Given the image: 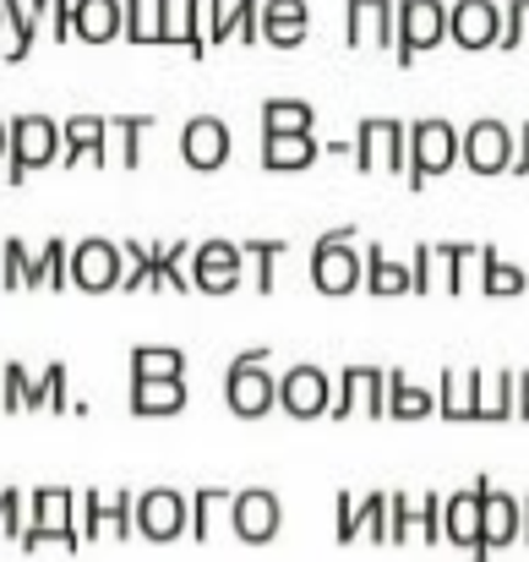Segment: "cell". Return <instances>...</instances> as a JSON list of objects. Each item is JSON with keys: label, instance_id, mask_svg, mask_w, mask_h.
Returning a JSON list of instances; mask_svg holds the SVG:
<instances>
[{"label": "cell", "instance_id": "6da1fadb", "mask_svg": "<svg viewBox=\"0 0 529 562\" xmlns=\"http://www.w3.org/2000/svg\"><path fill=\"white\" fill-rule=\"evenodd\" d=\"M224 404L240 420H262L279 404V376L268 372V350H246L235 356V367L224 372Z\"/></svg>", "mask_w": 529, "mask_h": 562}, {"label": "cell", "instance_id": "7a4b0ae2", "mask_svg": "<svg viewBox=\"0 0 529 562\" xmlns=\"http://www.w3.org/2000/svg\"><path fill=\"white\" fill-rule=\"evenodd\" d=\"M5 132H11V165H5V181L11 187H22L33 170H49L55 159H60V126L49 121V115H16V121H5Z\"/></svg>", "mask_w": 529, "mask_h": 562}, {"label": "cell", "instance_id": "3957f363", "mask_svg": "<svg viewBox=\"0 0 529 562\" xmlns=\"http://www.w3.org/2000/svg\"><path fill=\"white\" fill-rule=\"evenodd\" d=\"M354 170L360 176H409V126L404 121H387V115H371L354 126Z\"/></svg>", "mask_w": 529, "mask_h": 562}, {"label": "cell", "instance_id": "277c9868", "mask_svg": "<svg viewBox=\"0 0 529 562\" xmlns=\"http://www.w3.org/2000/svg\"><path fill=\"white\" fill-rule=\"evenodd\" d=\"M360 279H365V262L354 257V224L328 229L312 246V284L323 295H350V290H360Z\"/></svg>", "mask_w": 529, "mask_h": 562}, {"label": "cell", "instance_id": "5b68a950", "mask_svg": "<svg viewBox=\"0 0 529 562\" xmlns=\"http://www.w3.org/2000/svg\"><path fill=\"white\" fill-rule=\"evenodd\" d=\"M453 165H459V132L448 121H437V115L415 121L409 126V191H420L426 181L448 176Z\"/></svg>", "mask_w": 529, "mask_h": 562}, {"label": "cell", "instance_id": "8992f818", "mask_svg": "<svg viewBox=\"0 0 529 562\" xmlns=\"http://www.w3.org/2000/svg\"><path fill=\"white\" fill-rule=\"evenodd\" d=\"M448 38V5L442 0H398V33H393V60L415 66L420 49H437Z\"/></svg>", "mask_w": 529, "mask_h": 562}, {"label": "cell", "instance_id": "52a82bcc", "mask_svg": "<svg viewBox=\"0 0 529 562\" xmlns=\"http://www.w3.org/2000/svg\"><path fill=\"white\" fill-rule=\"evenodd\" d=\"M514 132L503 121H475L470 132H459V165H470L475 176H508L514 170Z\"/></svg>", "mask_w": 529, "mask_h": 562}, {"label": "cell", "instance_id": "ba28073f", "mask_svg": "<svg viewBox=\"0 0 529 562\" xmlns=\"http://www.w3.org/2000/svg\"><path fill=\"white\" fill-rule=\"evenodd\" d=\"M279 409L290 420H323L334 409V382L323 367H290L279 376Z\"/></svg>", "mask_w": 529, "mask_h": 562}, {"label": "cell", "instance_id": "9c48e42d", "mask_svg": "<svg viewBox=\"0 0 529 562\" xmlns=\"http://www.w3.org/2000/svg\"><path fill=\"white\" fill-rule=\"evenodd\" d=\"M240 273H246V257H240L235 240H202L191 251V290H202V295L240 290Z\"/></svg>", "mask_w": 529, "mask_h": 562}, {"label": "cell", "instance_id": "30bf717a", "mask_svg": "<svg viewBox=\"0 0 529 562\" xmlns=\"http://www.w3.org/2000/svg\"><path fill=\"white\" fill-rule=\"evenodd\" d=\"M121 262H126V257H121L115 240H99V235H93V240H77V246H71V284L88 290V295L121 290V279H126Z\"/></svg>", "mask_w": 529, "mask_h": 562}, {"label": "cell", "instance_id": "8fae6325", "mask_svg": "<svg viewBox=\"0 0 529 562\" xmlns=\"http://www.w3.org/2000/svg\"><path fill=\"white\" fill-rule=\"evenodd\" d=\"M393 33H398V0H350L345 5L350 49H393Z\"/></svg>", "mask_w": 529, "mask_h": 562}, {"label": "cell", "instance_id": "7c38bea8", "mask_svg": "<svg viewBox=\"0 0 529 562\" xmlns=\"http://www.w3.org/2000/svg\"><path fill=\"white\" fill-rule=\"evenodd\" d=\"M448 38L459 49H497L503 5L497 0H459V5H448Z\"/></svg>", "mask_w": 529, "mask_h": 562}, {"label": "cell", "instance_id": "4fadbf2b", "mask_svg": "<svg viewBox=\"0 0 529 562\" xmlns=\"http://www.w3.org/2000/svg\"><path fill=\"white\" fill-rule=\"evenodd\" d=\"M354 409H365L371 420H382L387 415V372H376V367H350V372L339 376V393H334V420H350Z\"/></svg>", "mask_w": 529, "mask_h": 562}, {"label": "cell", "instance_id": "5bb4252c", "mask_svg": "<svg viewBox=\"0 0 529 562\" xmlns=\"http://www.w3.org/2000/svg\"><path fill=\"white\" fill-rule=\"evenodd\" d=\"M180 159H185L191 170H202V176L224 170V159H229V126H224L218 115L185 121V132H180Z\"/></svg>", "mask_w": 529, "mask_h": 562}, {"label": "cell", "instance_id": "9a60e30c", "mask_svg": "<svg viewBox=\"0 0 529 562\" xmlns=\"http://www.w3.org/2000/svg\"><path fill=\"white\" fill-rule=\"evenodd\" d=\"M229 38H240V44H257L262 38V0H207V49H218V44H229Z\"/></svg>", "mask_w": 529, "mask_h": 562}, {"label": "cell", "instance_id": "2e32d148", "mask_svg": "<svg viewBox=\"0 0 529 562\" xmlns=\"http://www.w3.org/2000/svg\"><path fill=\"white\" fill-rule=\"evenodd\" d=\"M104 143H110V121L104 115H71L60 126V165H104Z\"/></svg>", "mask_w": 529, "mask_h": 562}, {"label": "cell", "instance_id": "e0dca14e", "mask_svg": "<svg viewBox=\"0 0 529 562\" xmlns=\"http://www.w3.org/2000/svg\"><path fill=\"white\" fill-rule=\"evenodd\" d=\"M306 33H312V5L306 0H262V44L301 49Z\"/></svg>", "mask_w": 529, "mask_h": 562}, {"label": "cell", "instance_id": "ac0fdd59", "mask_svg": "<svg viewBox=\"0 0 529 562\" xmlns=\"http://www.w3.org/2000/svg\"><path fill=\"white\" fill-rule=\"evenodd\" d=\"M202 16H207V0H170V11H165V44L191 49V60H202L207 55Z\"/></svg>", "mask_w": 529, "mask_h": 562}, {"label": "cell", "instance_id": "d6986e66", "mask_svg": "<svg viewBox=\"0 0 529 562\" xmlns=\"http://www.w3.org/2000/svg\"><path fill=\"white\" fill-rule=\"evenodd\" d=\"M185 409V376H154V382H132V415L143 420H165Z\"/></svg>", "mask_w": 529, "mask_h": 562}, {"label": "cell", "instance_id": "ffe728a7", "mask_svg": "<svg viewBox=\"0 0 529 562\" xmlns=\"http://www.w3.org/2000/svg\"><path fill=\"white\" fill-rule=\"evenodd\" d=\"M121 27H126V5H121V0H77V27H71V38H82V44H110V38H121Z\"/></svg>", "mask_w": 529, "mask_h": 562}, {"label": "cell", "instance_id": "44dd1931", "mask_svg": "<svg viewBox=\"0 0 529 562\" xmlns=\"http://www.w3.org/2000/svg\"><path fill=\"white\" fill-rule=\"evenodd\" d=\"M437 415L442 420H481V372H442Z\"/></svg>", "mask_w": 529, "mask_h": 562}, {"label": "cell", "instance_id": "7402d4cb", "mask_svg": "<svg viewBox=\"0 0 529 562\" xmlns=\"http://www.w3.org/2000/svg\"><path fill=\"white\" fill-rule=\"evenodd\" d=\"M317 137L306 132V137H262V170H273V176H295V170H312L317 165Z\"/></svg>", "mask_w": 529, "mask_h": 562}, {"label": "cell", "instance_id": "603a6c76", "mask_svg": "<svg viewBox=\"0 0 529 562\" xmlns=\"http://www.w3.org/2000/svg\"><path fill=\"white\" fill-rule=\"evenodd\" d=\"M317 126V110L306 99H268L262 104V137H306Z\"/></svg>", "mask_w": 529, "mask_h": 562}, {"label": "cell", "instance_id": "cb8c5ba5", "mask_svg": "<svg viewBox=\"0 0 529 562\" xmlns=\"http://www.w3.org/2000/svg\"><path fill=\"white\" fill-rule=\"evenodd\" d=\"M360 262H365V279H360V284H365L376 301H387V295H409V268H404V262H393L376 240L365 246V257H360Z\"/></svg>", "mask_w": 529, "mask_h": 562}, {"label": "cell", "instance_id": "d4e9b609", "mask_svg": "<svg viewBox=\"0 0 529 562\" xmlns=\"http://www.w3.org/2000/svg\"><path fill=\"white\" fill-rule=\"evenodd\" d=\"M71 284V246L66 240H49L33 262H27V284L22 290H66Z\"/></svg>", "mask_w": 529, "mask_h": 562}, {"label": "cell", "instance_id": "484cf974", "mask_svg": "<svg viewBox=\"0 0 529 562\" xmlns=\"http://www.w3.org/2000/svg\"><path fill=\"white\" fill-rule=\"evenodd\" d=\"M387 415L393 420H426V415H437V393L415 387L404 372H387Z\"/></svg>", "mask_w": 529, "mask_h": 562}, {"label": "cell", "instance_id": "4316f807", "mask_svg": "<svg viewBox=\"0 0 529 562\" xmlns=\"http://www.w3.org/2000/svg\"><path fill=\"white\" fill-rule=\"evenodd\" d=\"M126 5V38L132 44H165V11H170V0H121Z\"/></svg>", "mask_w": 529, "mask_h": 562}, {"label": "cell", "instance_id": "83f0119b", "mask_svg": "<svg viewBox=\"0 0 529 562\" xmlns=\"http://www.w3.org/2000/svg\"><path fill=\"white\" fill-rule=\"evenodd\" d=\"M525 268H514V262H503L492 246L481 251V290L492 295V301H514V295H525Z\"/></svg>", "mask_w": 529, "mask_h": 562}, {"label": "cell", "instance_id": "f1b7e54d", "mask_svg": "<svg viewBox=\"0 0 529 562\" xmlns=\"http://www.w3.org/2000/svg\"><path fill=\"white\" fill-rule=\"evenodd\" d=\"M180 262H191V246L185 240L154 246V279H148V290H180V295H191V273Z\"/></svg>", "mask_w": 529, "mask_h": 562}, {"label": "cell", "instance_id": "f546056e", "mask_svg": "<svg viewBox=\"0 0 529 562\" xmlns=\"http://www.w3.org/2000/svg\"><path fill=\"white\" fill-rule=\"evenodd\" d=\"M154 376H185V356L176 345H137L132 350V382H154Z\"/></svg>", "mask_w": 529, "mask_h": 562}, {"label": "cell", "instance_id": "4dcf8cb0", "mask_svg": "<svg viewBox=\"0 0 529 562\" xmlns=\"http://www.w3.org/2000/svg\"><path fill=\"white\" fill-rule=\"evenodd\" d=\"M5 5V27H11V49H0L11 66H22L27 55H33V44H38V16L27 11V0H0Z\"/></svg>", "mask_w": 529, "mask_h": 562}, {"label": "cell", "instance_id": "1f68e13d", "mask_svg": "<svg viewBox=\"0 0 529 562\" xmlns=\"http://www.w3.org/2000/svg\"><path fill=\"white\" fill-rule=\"evenodd\" d=\"M481 251H486V246H464V240L437 246V268L448 273V279H442L448 295H464V284H470V262H481Z\"/></svg>", "mask_w": 529, "mask_h": 562}, {"label": "cell", "instance_id": "d6a6232c", "mask_svg": "<svg viewBox=\"0 0 529 562\" xmlns=\"http://www.w3.org/2000/svg\"><path fill=\"white\" fill-rule=\"evenodd\" d=\"M235 519H240V530H246L251 541H262V536L279 525V503H273L268 492H246V497L235 503Z\"/></svg>", "mask_w": 529, "mask_h": 562}, {"label": "cell", "instance_id": "836d02e7", "mask_svg": "<svg viewBox=\"0 0 529 562\" xmlns=\"http://www.w3.org/2000/svg\"><path fill=\"white\" fill-rule=\"evenodd\" d=\"M110 132L121 137V165L137 170L143 165V137L154 132V115H121V121H110Z\"/></svg>", "mask_w": 529, "mask_h": 562}, {"label": "cell", "instance_id": "e575fe53", "mask_svg": "<svg viewBox=\"0 0 529 562\" xmlns=\"http://www.w3.org/2000/svg\"><path fill=\"white\" fill-rule=\"evenodd\" d=\"M240 257L251 262L257 290H262V295H273V268H279V257H284V240H246V246H240Z\"/></svg>", "mask_w": 529, "mask_h": 562}, {"label": "cell", "instance_id": "d590c367", "mask_svg": "<svg viewBox=\"0 0 529 562\" xmlns=\"http://www.w3.org/2000/svg\"><path fill=\"white\" fill-rule=\"evenodd\" d=\"M27 409H71V398H66V367H49L44 376H33Z\"/></svg>", "mask_w": 529, "mask_h": 562}, {"label": "cell", "instance_id": "8d00e7d4", "mask_svg": "<svg viewBox=\"0 0 529 562\" xmlns=\"http://www.w3.org/2000/svg\"><path fill=\"white\" fill-rule=\"evenodd\" d=\"M143 525H148L154 536H176V525H180V497L176 492H154V497L143 503Z\"/></svg>", "mask_w": 529, "mask_h": 562}, {"label": "cell", "instance_id": "74e56055", "mask_svg": "<svg viewBox=\"0 0 529 562\" xmlns=\"http://www.w3.org/2000/svg\"><path fill=\"white\" fill-rule=\"evenodd\" d=\"M497 49H529V0H508L503 5V38Z\"/></svg>", "mask_w": 529, "mask_h": 562}, {"label": "cell", "instance_id": "f35d334b", "mask_svg": "<svg viewBox=\"0 0 529 562\" xmlns=\"http://www.w3.org/2000/svg\"><path fill=\"white\" fill-rule=\"evenodd\" d=\"M448 530H453L459 541H470V536L481 530V492H470V497H453V508H448Z\"/></svg>", "mask_w": 529, "mask_h": 562}, {"label": "cell", "instance_id": "ab89813d", "mask_svg": "<svg viewBox=\"0 0 529 562\" xmlns=\"http://www.w3.org/2000/svg\"><path fill=\"white\" fill-rule=\"evenodd\" d=\"M431 284H437V246H415V257H409V290L415 295H431Z\"/></svg>", "mask_w": 529, "mask_h": 562}, {"label": "cell", "instance_id": "60d3db41", "mask_svg": "<svg viewBox=\"0 0 529 562\" xmlns=\"http://www.w3.org/2000/svg\"><path fill=\"white\" fill-rule=\"evenodd\" d=\"M27 387L33 376L22 367H0V409H27Z\"/></svg>", "mask_w": 529, "mask_h": 562}, {"label": "cell", "instance_id": "b9f144b4", "mask_svg": "<svg viewBox=\"0 0 529 562\" xmlns=\"http://www.w3.org/2000/svg\"><path fill=\"white\" fill-rule=\"evenodd\" d=\"M27 262H33L27 246L22 240H5V290H22L27 284Z\"/></svg>", "mask_w": 529, "mask_h": 562}, {"label": "cell", "instance_id": "7bdbcfd3", "mask_svg": "<svg viewBox=\"0 0 529 562\" xmlns=\"http://www.w3.org/2000/svg\"><path fill=\"white\" fill-rule=\"evenodd\" d=\"M71 27H77V0H49V33H55V44H66Z\"/></svg>", "mask_w": 529, "mask_h": 562}, {"label": "cell", "instance_id": "ee69618b", "mask_svg": "<svg viewBox=\"0 0 529 562\" xmlns=\"http://www.w3.org/2000/svg\"><path fill=\"white\" fill-rule=\"evenodd\" d=\"M514 176H529V126L519 132V154H514Z\"/></svg>", "mask_w": 529, "mask_h": 562}, {"label": "cell", "instance_id": "f6af8a7d", "mask_svg": "<svg viewBox=\"0 0 529 562\" xmlns=\"http://www.w3.org/2000/svg\"><path fill=\"white\" fill-rule=\"evenodd\" d=\"M5 148H11V132H5V121H0V159H5Z\"/></svg>", "mask_w": 529, "mask_h": 562}, {"label": "cell", "instance_id": "bcb514c9", "mask_svg": "<svg viewBox=\"0 0 529 562\" xmlns=\"http://www.w3.org/2000/svg\"><path fill=\"white\" fill-rule=\"evenodd\" d=\"M0 27H5V5H0Z\"/></svg>", "mask_w": 529, "mask_h": 562}]
</instances>
